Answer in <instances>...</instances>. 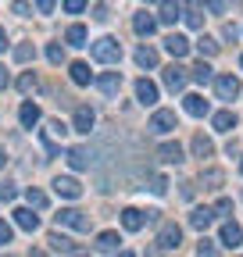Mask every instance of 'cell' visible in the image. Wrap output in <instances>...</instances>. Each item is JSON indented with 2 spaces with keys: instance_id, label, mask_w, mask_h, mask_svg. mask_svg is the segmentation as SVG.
<instances>
[{
  "instance_id": "obj_14",
  "label": "cell",
  "mask_w": 243,
  "mask_h": 257,
  "mask_svg": "<svg viewBox=\"0 0 243 257\" xmlns=\"http://www.w3.org/2000/svg\"><path fill=\"white\" fill-rule=\"evenodd\" d=\"M15 225L25 229V232H36L40 229V214H33V207H18L15 211Z\"/></svg>"
},
{
  "instance_id": "obj_53",
  "label": "cell",
  "mask_w": 243,
  "mask_h": 257,
  "mask_svg": "<svg viewBox=\"0 0 243 257\" xmlns=\"http://www.w3.org/2000/svg\"><path fill=\"white\" fill-rule=\"evenodd\" d=\"M239 172H243V161H239Z\"/></svg>"
},
{
  "instance_id": "obj_27",
  "label": "cell",
  "mask_w": 243,
  "mask_h": 257,
  "mask_svg": "<svg viewBox=\"0 0 243 257\" xmlns=\"http://www.w3.org/2000/svg\"><path fill=\"white\" fill-rule=\"evenodd\" d=\"M25 204L33 207V211H43V207H47V193L36 189V186H29V189H25Z\"/></svg>"
},
{
  "instance_id": "obj_5",
  "label": "cell",
  "mask_w": 243,
  "mask_h": 257,
  "mask_svg": "<svg viewBox=\"0 0 243 257\" xmlns=\"http://www.w3.org/2000/svg\"><path fill=\"white\" fill-rule=\"evenodd\" d=\"M204 18H207L204 0H186V4H182V22L190 29H204Z\"/></svg>"
},
{
  "instance_id": "obj_8",
  "label": "cell",
  "mask_w": 243,
  "mask_h": 257,
  "mask_svg": "<svg viewBox=\"0 0 243 257\" xmlns=\"http://www.w3.org/2000/svg\"><path fill=\"white\" fill-rule=\"evenodd\" d=\"M161 79H165V86L172 89V93H182V89H186V68H179V64H168V68L161 72Z\"/></svg>"
},
{
  "instance_id": "obj_54",
  "label": "cell",
  "mask_w": 243,
  "mask_h": 257,
  "mask_svg": "<svg viewBox=\"0 0 243 257\" xmlns=\"http://www.w3.org/2000/svg\"><path fill=\"white\" fill-rule=\"evenodd\" d=\"M239 64H243V57H239Z\"/></svg>"
},
{
  "instance_id": "obj_29",
  "label": "cell",
  "mask_w": 243,
  "mask_h": 257,
  "mask_svg": "<svg viewBox=\"0 0 243 257\" xmlns=\"http://www.w3.org/2000/svg\"><path fill=\"white\" fill-rule=\"evenodd\" d=\"M133 29L140 32V36H150V32L158 29V18H150V15H136V18H133Z\"/></svg>"
},
{
  "instance_id": "obj_35",
  "label": "cell",
  "mask_w": 243,
  "mask_h": 257,
  "mask_svg": "<svg viewBox=\"0 0 243 257\" xmlns=\"http://www.w3.org/2000/svg\"><path fill=\"white\" fill-rule=\"evenodd\" d=\"M200 182H207L211 189H218V186H222V172H218V168H207V172L200 175Z\"/></svg>"
},
{
  "instance_id": "obj_38",
  "label": "cell",
  "mask_w": 243,
  "mask_h": 257,
  "mask_svg": "<svg viewBox=\"0 0 243 257\" xmlns=\"http://www.w3.org/2000/svg\"><path fill=\"white\" fill-rule=\"evenodd\" d=\"M18 197V189H15V182H0V200H4V204H11Z\"/></svg>"
},
{
  "instance_id": "obj_24",
  "label": "cell",
  "mask_w": 243,
  "mask_h": 257,
  "mask_svg": "<svg viewBox=\"0 0 243 257\" xmlns=\"http://www.w3.org/2000/svg\"><path fill=\"white\" fill-rule=\"evenodd\" d=\"M97 250L100 253H118L122 250V236L118 232H100L97 236Z\"/></svg>"
},
{
  "instance_id": "obj_11",
  "label": "cell",
  "mask_w": 243,
  "mask_h": 257,
  "mask_svg": "<svg viewBox=\"0 0 243 257\" xmlns=\"http://www.w3.org/2000/svg\"><path fill=\"white\" fill-rule=\"evenodd\" d=\"M182 107H186V114H193V118H204V114L211 111V104L204 100L200 93H190V96H182Z\"/></svg>"
},
{
  "instance_id": "obj_2",
  "label": "cell",
  "mask_w": 243,
  "mask_h": 257,
  "mask_svg": "<svg viewBox=\"0 0 243 257\" xmlns=\"http://www.w3.org/2000/svg\"><path fill=\"white\" fill-rule=\"evenodd\" d=\"M211 82H215L218 100H236V96L243 93V86H239V79H236V75H215Z\"/></svg>"
},
{
  "instance_id": "obj_43",
  "label": "cell",
  "mask_w": 243,
  "mask_h": 257,
  "mask_svg": "<svg viewBox=\"0 0 243 257\" xmlns=\"http://www.w3.org/2000/svg\"><path fill=\"white\" fill-rule=\"evenodd\" d=\"M215 250H218V246L211 243V239H200V243H197V253H200V257H211Z\"/></svg>"
},
{
  "instance_id": "obj_3",
  "label": "cell",
  "mask_w": 243,
  "mask_h": 257,
  "mask_svg": "<svg viewBox=\"0 0 243 257\" xmlns=\"http://www.w3.org/2000/svg\"><path fill=\"white\" fill-rule=\"evenodd\" d=\"M179 243H182V229H179V225H175V221L161 225V232H158V250L168 253V250H179Z\"/></svg>"
},
{
  "instance_id": "obj_10",
  "label": "cell",
  "mask_w": 243,
  "mask_h": 257,
  "mask_svg": "<svg viewBox=\"0 0 243 257\" xmlns=\"http://www.w3.org/2000/svg\"><path fill=\"white\" fill-rule=\"evenodd\" d=\"M179 18H182V4H179V0H161L158 22H161V25H175Z\"/></svg>"
},
{
  "instance_id": "obj_20",
  "label": "cell",
  "mask_w": 243,
  "mask_h": 257,
  "mask_svg": "<svg viewBox=\"0 0 243 257\" xmlns=\"http://www.w3.org/2000/svg\"><path fill=\"white\" fill-rule=\"evenodd\" d=\"M93 111H89V107H75V118H72V128H75V133H89V128H93Z\"/></svg>"
},
{
  "instance_id": "obj_18",
  "label": "cell",
  "mask_w": 243,
  "mask_h": 257,
  "mask_svg": "<svg viewBox=\"0 0 243 257\" xmlns=\"http://www.w3.org/2000/svg\"><path fill=\"white\" fill-rule=\"evenodd\" d=\"M158 157L165 161V165H182V161H186L179 143H161V147H158Z\"/></svg>"
},
{
  "instance_id": "obj_16",
  "label": "cell",
  "mask_w": 243,
  "mask_h": 257,
  "mask_svg": "<svg viewBox=\"0 0 243 257\" xmlns=\"http://www.w3.org/2000/svg\"><path fill=\"white\" fill-rule=\"evenodd\" d=\"M65 157H68V165H72L75 172H86V168H89V161H93V154H89L86 147H72Z\"/></svg>"
},
{
  "instance_id": "obj_22",
  "label": "cell",
  "mask_w": 243,
  "mask_h": 257,
  "mask_svg": "<svg viewBox=\"0 0 243 257\" xmlns=\"http://www.w3.org/2000/svg\"><path fill=\"white\" fill-rule=\"evenodd\" d=\"M211 125H215V133H232V128H236V111H218V114H211Z\"/></svg>"
},
{
  "instance_id": "obj_44",
  "label": "cell",
  "mask_w": 243,
  "mask_h": 257,
  "mask_svg": "<svg viewBox=\"0 0 243 257\" xmlns=\"http://www.w3.org/2000/svg\"><path fill=\"white\" fill-rule=\"evenodd\" d=\"M47 133H50V136H57V140H61V136H65V133H68V125H61V121H57V118H54V121H50V125H47Z\"/></svg>"
},
{
  "instance_id": "obj_23",
  "label": "cell",
  "mask_w": 243,
  "mask_h": 257,
  "mask_svg": "<svg viewBox=\"0 0 243 257\" xmlns=\"http://www.w3.org/2000/svg\"><path fill=\"white\" fill-rule=\"evenodd\" d=\"M97 86H100V93L118 96V89H122V75H118V72H104V75L97 79Z\"/></svg>"
},
{
  "instance_id": "obj_4",
  "label": "cell",
  "mask_w": 243,
  "mask_h": 257,
  "mask_svg": "<svg viewBox=\"0 0 243 257\" xmlns=\"http://www.w3.org/2000/svg\"><path fill=\"white\" fill-rule=\"evenodd\" d=\"M150 133L154 136H168L172 128H179V118H175V111H154V118H150Z\"/></svg>"
},
{
  "instance_id": "obj_26",
  "label": "cell",
  "mask_w": 243,
  "mask_h": 257,
  "mask_svg": "<svg viewBox=\"0 0 243 257\" xmlns=\"http://www.w3.org/2000/svg\"><path fill=\"white\" fill-rule=\"evenodd\" d=\"M68 75H72L75 86H89V79H93V75H89V64H86V61H75L72 68H68Z\"/></svg>"
},
{
  "instance_id": "obj_19",
  "label": "cell",
  "mask_w": 243,
  "mask_h": 257,
  "mask_svg": "<svg viewBox=\"0 0 243 257\" xmlns=\"http://www.w3.org/2000/svg\"><path fill=\"white\" fill-rule=\"evenodd\" d=\"M47 243H50V250H54V253H79V246H75L68 236H61V232H50V236H47Z\"/></svg>"
},
{
  "instance_id": "obj_48",
  "label": "cell",
  "mask_w": 243,
  "mask_h": 257,
  "mask_svg": "<svg viewBox=\"0 0 243 257\" xmlns=\"http://www.w3.org/2000/svg\"><path fill=\"white\" fill-rule=\"evenodd\" d=\"M222 36H225L229 43H236V40H239V29H236V25H225V29H222Z\"/></svg>"
},
{
  "instance_id": "obj_15",
  "label": "cell",
  "mask_w": 243,
  "mask_h": 257,
  "mask_svg": "<svg viewBox=\"0 0 243 257\" xmlns=\"http://www.w3.org/2000/svg\"><path fill=\"white\" fill-rule=\"evenodd\" d=\"M136 100L140 104H158V86L154 82H150V79H136Z\"/></svg>"
},
{
  "instance_id": "obj_7",
  "label": "cell",
  "mask_w": 243,
  "mask_h": 257,
  "mask_svg": "<svg viewBox=\"0 0 243 257\" xmlns=\"http://www.w3.org/2000/svg\"><path fill=\"white\" fill-rule=\"evenodd\" d=\"M54 193H57V197H65V200H79L82 197V186L72 175H57L54 179Z\"/></svg>"
},
{
  "instance_id": "obj_32",
  "label": "cell",
  "mask_w": 243,
  "mask_h": 257,
  "mask_svg": "<svg viewBox=\"0 0 243 257\" xmlns=\"http://www.w3.org/2000/svg\"><path fill=\"white\" fill-rule=\"evenodd\" d=\"M65 40H68L72 47H86V29H82V25H72Z\"/></svg>"
},
{
  "instance_id": "obj_34",
  "label": "cell",
  "mask_w": 243,
  "mask_h": 257,
  "mask_svg": "<svg viewBox=\"0 0 243 257\" xmlns=\"http://www.w3.org/2000/svg\"><path fill=\"white\" fill-rule=\"evenodd\" d=\"M36 86H40V79H36L33 72H25V75H18V89H22V93H33Z\"/></svg>"
},
{
  "instance_id": "obj_13",
  "label": "cell",
  "mask_w": 243,
  "mask_h": 257,
  "mask_svg": "<svg viewBox=\"0 0 243 257\" xmlns=\"http://www.w3.org/2000/svg\"><path fill=\"white\" fill-rule=\"evenodd\" d=\"M211 221H215V207H193L190 211V225H193L197 232L211 229Z\"/></svg>"
},
{
  "instance_id": "obj_28",
  "label": "cell",
  "mask_w": 243,
  "mask_h": 257,
  "mask_svg": "<svg viewBox=\"0 0 243 257\" xmlns=\"http://www.w3.org/2000/svg\"><path fill=\"white\" fill-rule=\"evenodd\" d=\"M136 64L140 68H158V50L154 47H140L136 50Z\"/></svg>"
},
{
  "instance_id": "obj_17",
  "label": "cell",
  "mask_w": 243,
  "mask_h": 257,
  "mask_svg": "<svg viewBox=\"0 0 243 257\" xmlns=\"http://www.w3.org/2000/svg\"><path fill=\"white\" fill-rule=\"evenodd\" d=\"M165 50H168L172 57H186V54H190V40L179 36V32H172V36L165 40Z\"/></svg>"
},
{
  "instance_id": "obj_52",
  "label": "cell",
  "mask_w": 243,
  "mask_h": 257,
  "mask_svg": "<svg viewBox=\"0 0 243 257\" xmlns=\"http://www.w3.org/2000/svg\"><path fill=\"white\" fill-rule=\"evenodd\" d=\"M4 161H8V154H4V150H0V168H4Z\"/></svg>"
},
{
  "instance_id": "obj_45",
  "label": "cell",
  "mask_w": 243,
  "mask_h": 257,
  "mask_svg": "<svg viewBox=\"0 0 243 257\" xmlns=\"http://www.w3.org/2000/svg\"><path fill=\"white\" fill-rule=\"evenodd\" d=\"M11 11H15V15H22V18H25V15H29V11H33V4H29V0H15V4H11Z\"/></svg>"
},
{
  "instance_id": "obj_30",
  "label": "cell",
  "mask_w": 243,
  "mask_h": 257,
  "mask_svg": "<svg viewBox=\"0 0 243 257\" xmlns=\"http://www.w3.org/2000/svg\"><path fill=\"white\" fill-rule=\"evenodd\" d=\"M190 79H193V82H200V86H207L211 79H215V75H211V64H204V61H200V64H193V68H190Z\"/></svg>"
},
{
  "instance_id": "obj_51",
  "label": "cell",
  "mask_w": 243,
  "mask_h": 257,
  "mask_svg": "<svg viewBox=\"0 0 243 257\" xmlns=\"http://www.w3.org/2000/svg\"><path fill=\"white\" fill-rule=\"evenodd\" d=\"M4 50H8V32L0 29V54H4Z\"/></svg>"
},
{
  "instance_id": "obj_37",
  "label": "cell",
  "mask_w": 243,
  "mask_h": 257,
  "mask_svg": "<svg viewBox=\"0 0 243 257\" xmlns=\"http://www.w3.org/2000/svg\"><path fill=\"white\" fill-rule=\"evenodd\" d=\"M204 8H207L211 15H225V11H229V0H204Z\"/></svg>"
},
{
  "instance_id": "obj_1",
  "label": "cell",
  "mask_w": 243,
  "mask_h": 257,
  "mask_svg": "<svg viewBox=\"0 0 243 257\" xmlns=\"http://www.w3.org/2000/svg\"><path fill=\"white\" fill-rule=\"evenodd\" d=\"M89 54H93L100 64H118L122 61V43L114 36H100V40L89 43Z\"/></svg>"
},
{
  "instance_id": "obj_41",
  "label": "cell",
  "mask_w": 243,
  "mask_h": 257,
  "mask_svg": "<svg viewBox=\"0 0 243 257\" xmlns=\"http://www.w3.org/2000/svg\"><path fill=\"white\" fill-rule=\"evenodd\" d=\"M150 189H154L158 197H161V193L168 189V179H165V175H154V179H150Z\"/></svg>"
},
{
  "instance_id": "obj_6",
  "label": "cell",
  "mask_w": 243,
  "mask_h": 257,
  "mask_svg": "<svg viewBox=\"0 0 243 257\" xmlns=\"http://www.w3.org/2000/svg\"><path fill=\"white\" fill-rule=\"evenodd\" d=\"M54 218H57V225H68V229H79V232L89 229V218H86L82 211H75V207H61Z\"/></svg>"
},
{
  "instance_id": "obj_25",
  "label": "cell",
  "mask_w": 243,
  "mask_h": 257,
  "mask_svg": "<svg viewBox=\"0 0 243 257\" xmlns=\"http://www.w3.org/2000/svg\"><path fill=\"white\" fill-rule=\"evenodd\" d=\"M190 147H193V157H200V161H204V157H211V154H215V143H211V140H207L204 133H197Z\"/></svg>"
},
{
  "instance_id": "obj_31",
  "label": "cell",
  "mask_w": 243,
  "mask_h": 257,
  "mask_svg": "<svg viewBox=\"0 0 243 257\" xmlns=\"http://www.w3.org/2000/svg\"><path fill=\"white\" fill-rule=\"evenodd\" d=\"M197 50H200V57H215V54H218V43L211 40V36H200V40H197Z\"/></svg>"
},
{
  "instance_id": "obj_9",
  "label": "cell",
  "mask_w": 243,
  "mask_h": 257,
  "mask_svg": "<svg viewBox=\"0 0 243 257\" xmlns=\"http://www.w3.org/2000/svg\"><path fill=\"white\" fill-rule=\"evenodd\" d=\"M218 236H222V246H225V250H236V246H243V229H239L236 221H225Z\"/></svg>"
},
{
  "instance_id": "obj_12",
  "label": "cell",
  "mask_w": 243,
  "mask_h": 257,
  "mask_svg": "<svg viewBox=\"0 0 243 257\" xmlns=\"http://www.w3.org/2000/svg\"><path fill=\"white\" fill-rule=\"evenodd\" d=\"M122 225H126L129 232H140L143 225H147V211H140V207H126V211H122Z\"/></svg>"
},
{
  "instance_id": "obj_33",
  "label": "cell",
  "mask_w": 243,
  "mask_h": 257,
  "mask_svg": "<svg viewBox=\"0 0 243 257\" xmlns=\"http://www.w3.org/2000/svg\"><path fill=\"white\" fill-rule=\"evenodd\" d=\"M33 57H36V47H33V43H22V47H15V61H18V64L33 61Z\"/></svg>"
},
{
  "instance_id": "obj_36",
  "label": "cell",
  "mask_w": 243,
  "mask_h": 257,
  "mask_svg": "<svg viewBox=\"0 0 243 257\" xmlns=\"http://www.w3.org/2000/svg\"><path fill=\"white\" fill-rule=\"evenodd\" d=\"M47 61H50V64H61V61H65V47H61V43H50V47H47Z\"/></svg>"
},
{
  "instance_id": "obj_50",
  "label": "cell",
  "mask_w": 243,
  "mask_h": 257,
  "mask_svg": "<svg viewBox=\"0 0 243 257\" xmlns=\"http://www.w3.org/2000/svg\"><path fill=\"white\" fill-rule=\"evenodd\" d=\"M8 86H11V75H8L4 64H0V89H8Z\"/></svg>"
},
{
  "instance_id": "obj_47",
  "label": "cell",
  "mask_w": 243,
  "mask_h": 257,
  "mask_svg": "<svg viewBox=\"0 0 243 257\" xmlns=\"http://www.w3.org/2000/svg\"><path fill=\"white\" fill-rule=\"evenodd\" d=\"M229 211H232V200H225V197H222V200L215 204V218H218V214H229Z\"/></svg>"
},
{
  "instance_id": "obj_39",
  "label": "cell",
  "mask_w": 243,
  "mask_h": 257,
  "mask_svg": "<svg viewBox=\"0 0 243 257\" xmlns=\"http://www.w3.org/2000/svg\"><path fill=\"white\" fill-rule=\"evenodd\" d=\"M40 143H43V150H47V157H57V154H61V150H57V143H54V136H50V133H43V136H40Z\"/></svg>"
},
{
  "instance_id": "obj_21",
  "label": "cell",
  "mask_w": 243,
  "mask_h": 257,
  "mask_svg": "<svg viewBox=\"0 0 243 257\" xmlns=\"http://www.w3.org/2000/svg\"><path fill=\"white\" fill-rule=\"evenodd\" d=\"M40 118H43V114H40V107H36V104H33V100H25V104H22V107H18V121H22V125H25V128H33V125H36V121H40Z\"/></svg>"
},
{
  "instance_id": "obj_49",
  "label": "cell",
  "mask_w": 243,
  "mask_h": 257,
  "mask_svg": "<svg viewBox=\"0 0 243 257\" xmlns=\"http://www.w3.org/2000/svg\"><path fill=\"white\" fill-rule=\"evenodd\" d=\"M54 4H57V0H36V8H40V15H50V11H54Z\"/></svg>"
},
{
  "instance_id": "obj_46",
  "label": "cell",
  "mask_w": 243,
  "mask_h": 257,
  "mask_svg": "<svg viewBox=\"0 0 243 257\" xmlns=\"http://www.w3.org/2000/svg\"><path fill=\"white\" fill-rule=\"evenodd\" d=\"M107 18H111V15H107V4H97V8H93V22H107Z\"/></svg>"
},
{
  "instance_id": "obj_40",
  "label": "cell",
  "mask_w": 243,
  "mask_h": 257,
  "mask_svg": "<svg viewBox=\"0 0 243 257\" xmlns=\"http://www.w3.org/2000/svg\"><path fill=\"white\" fill-rule=\"evenodd\" d=\"M65 11L68 15H82L86 11V0H65Z\"/></svg>"
},
{
  "instance_id": "obj_42",
  "label": "cell",
  "mask_w": 243,
  "mask_h": 257,
  "mask_svg": "<svg viewBox=\"0 0 243 257\" xmlns=\"http://www.w3.org/2000/svg\"><path fill=\"white\" fill-rule=\"evenodd\" d=\"M11 239H15V229H11L8 221H0V246H4V243H11Z\"/></svg>"
}]
</instances>
